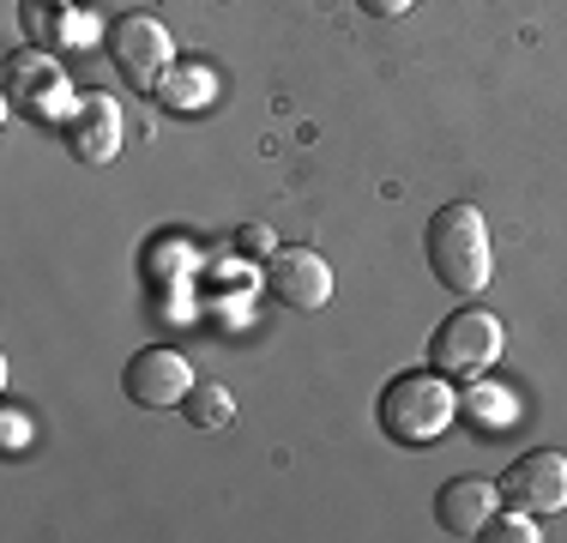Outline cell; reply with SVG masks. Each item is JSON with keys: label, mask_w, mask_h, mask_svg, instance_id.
Masks as SVG:
<instances>
[{"label": "cell", "mask_w": 567, "mask_h": 543, "mask_svg": "<svg viewBox=\"0 0 567 543\" xmlns=\"http://www.w3.org/2000/svg\"><path fill=\"white\" fill-rule=\"evenodd\" d=\"M206 7H224V0H206Z\"/></svg>", "instance_id": "cell-19"}, {"label": "cell", "mask_w": 567, "mask_h": 543, "mask_svg": "<svg viewBox=\"0 0 567 543\" xmlns=\"http://www.w3.org/2000/svg\"><path fill=\"white\" fill-rule=\"evenodd\" d=\"M362 12H374V19H399V12H411V0H357Z\"/></svg>", "instance_id": "cell-18"}, {"label": "cell", "mask_w": 567, "mask_h": 543, "mask_svg": "<svg viewBox=\"0 0 567 543\" xmlns=\"http://www.w3.org/2000/svg\"><path fill=\"white\" fill-rule=\"evenodd\" d=\"M7 98L19 115H31V121H66L73 115V91H66V73H61V61L49 49H24V54H12L7 61Z\"/></svg>", "instance_id": "cell-6"}, {"label": "cell", "mask_w": 567, "mask_h": 543, "mask_svg": "<svg viewBox=\"0 0 567 543\" xmlns=\"http://www.w3.org/2000/svg\"><path fill=\"white\" fill-rule=\"evenodd\" d=\"M0 429H7V453H24V447H31V423H24V411H7V417H0Z\"/></svg>", "instance_id": "cell-16"}, {"label": "cell", "mask_w": 567, "mask_h": 543, "mask_svg": "<svg viewBox=\"0 0 567 543\" xmlns=\"http://www.w3.org/2000/svg\"><path fill=\"white\" fill-rule=\"evenodd\" d=\"M61 127H66V152H73L79 163H110L121 152V127H127V121H121V103L115 98L85 91Z\"/></svg>", "instance_id": "cell-9"}, {"label": "cell", "mask_w": 567, "mask_h": 543, "mask_svg": "<svg viewBox=\"0 0 567 543\" xmlns=\"http://www.w3.org/2000/svg\"><path fill=\"white\" fill-rule=\"evenodd\" d=\"M374 423L393 447H411V453H423V447H435L441 434L458 423V380L441 375L435 362L429 369H404L381 387V399H374Z\"/></svg>", "instance_id": "cell-2"}, {"label": "cell", "mask_w": 567, "mask_h": 543, "mask_svg": "<svg viewBox=\"0 0 567 543\" xmlns=\"http://www.w3.org/2000/svg\"><path fill=\"white\" fill-rule=\"evenodd\" d=\"M194 387H199L194 362L175 345H145V350H133L127 369H121V392H127L133 404H145V411H182Z\"/></svg>", "instance_id": "cell-5"}, {"label": "cell", "mask_w": 567, "mask_h": 543, "mask_svg": "<svg viewBox=\"0 0 567 543\" xmlns=\"http://www.w3.org/2000/svg\"><path fill=\"white\" fill-rule=\"evenodd\" d=\"M110 61L133 91H157L175 66V37L157 12H121L110 24Z\"/></svg>", "instance_id": "cell-4"}, {"label": "cell", "mask_w": 567, "mask_h": 543, "mask_svg": "<svg viewBox=\"0 0 567 543\" xmlns=\"http://www.w3.org/2000/svg\"><path fill=\"white\" fill-rule=\"evenodd\" d=\"M423 254H429V272H435L441 290L477 303L495 278V242H489V217H483L471 199H447L423 229Z\"/></svg>", "instance_id": "cell-1"}, {"label": "cell", "mask_w": 567, "mask_h": 543, "mask_svg": "<svg viewBox=\"0 0 567 543\" xmlns=\"http://www.w3.org/2000/svg\"><path fill=\"white\" fill-rule=\"evenodd\" d=\"M182 417H187L199 434H224L229 423H236V399H229V387H218V380H199V387L187 392Z\"/></svg>", "instance_id": "cell-12"}, {"label": "cell", "mask_w": 567, "mask_h": 543, "mask_svg": "<svg viewBox=\"0 0 567 543\" xmlns=\"http://www.w3.org/2000/svg\"><path fill=\"white\" fill-rule=\"evenodd\" d=\"M458 411H465L471 423L483 429V441H495V434H502L513 417H519V399H513L502 380H483V375H477L465 392H458Z\"/></svg>", "instance_id": "cell-11"}, {"label": "cell", "mask_w": 567, "mask_h": 543, "mask_svg": "<svg viewBox=\"0 0 567 543\" xmlns=\"http://www.w3.org/2000/svg\"><path fill=\"white\" fill-rule=\"evenodd\" d=\"M495 483H502V501H513V508H525V513H561L567 508V453L532 447V453H519Z\"/></svg>", "instance_id": "cell-7"}, {"label": "cell", "mask_w": 567, "mask_h": 543, "mask_svg": "<svg viewBox=\"0 0 567 543\" xmlns=\"http://www.w3.org/2000/svg\"><path fill=\"white\" fill-rule=\"evenodd\" d=\"M241 248H248L254 260H272V254H278V248H272V236H266L260 224H248V229H241Z\"/></svg>", "instance_id": "cell-17"}, {"label": "cell", "mask_w": 567, "mask_h": 543, "mask_svg": "<svg viewBox=\"0 0 567 543\" xmlns=\"http://www.w3.org/2000/svg\"><path fill=\"white\" fill-rule=\"evenodd\" d=\"M266 284H272V296L284 308H296V315H315V308L332 303V266L327 254L315 248H278L272 260H266Z\"/></svg>", "instance_id": "cell-8"}, {"label": "cell", "mask_w": 567, "mask_h": 543, "mask_svg": "<svg viewBox=\"0 0 567 543\" xmlns=\"http://www.w3.org/2000/svg\"><path fill=\"white\" fill-rule=\"evenodd\" d=\"M24 19H31V37H37V49H55L61 37H79V31H91V19H79L66 0H31L24 7Z\"/></svg>", "instance_id": "cell-14"}, {"label": "cell", "mask_w": 567, "mask_h": 543, "mask_svg": "<svg viewBox=\"0 0 567 543\" xmlns=\"http://www.w3.org/2000/svg\"><path fill=\"white\" fill-rule=\"evenodd\" d=\"M502 350H507V326L483 303H458L453 315L435 326V338H429V362H435L441 375H453V380L489 375L495 362H502Z\"/></svg>", "instance_id": "cell-3"}, {"label": "cell", "mask_w": 567, "mask_h": 543, "mask_svg": "<svg viewBox=\"0 0 567 543\" xmlns=\"http://www.w3.org/2000/svg\"><path fill=\"white\" fill-rule=\"evenodd\" d=\"M495 508H502V483L489 478H447L435 489V525L447 537H477Z\"/></svg>", "instance_id": "cell-10"}, {"label": "cell", "mask_w": 567, "mask_h": 543, "mask_svg": "<svg viewBox=\"0 0 567 543\" xmlns=\"http://www.w3.org/2000/svg\"><path fill=\"white\" fill-rule=\"evenodd\" d=\"M544 532H537V513H525V508H495L489 513V525L477 532V543H537Z\"/></svg>", "instance_id": "cell-15"}, {"label": "cell", "mask_w": 567, "mask_h": 543, "mask_svg": "<svg viewBox=\"0 0 567 543\" xmlns=\"http://www.w3.org/2000/svg\"><path fill=\"white\" fill-rule=\"evenodd\" d=\"M212 91H218V79H212L206 66H169L164 85H157L152 98L164 103V109H206Z\"/></svg>", "instance_id": "cell-13"}]
</instances>
